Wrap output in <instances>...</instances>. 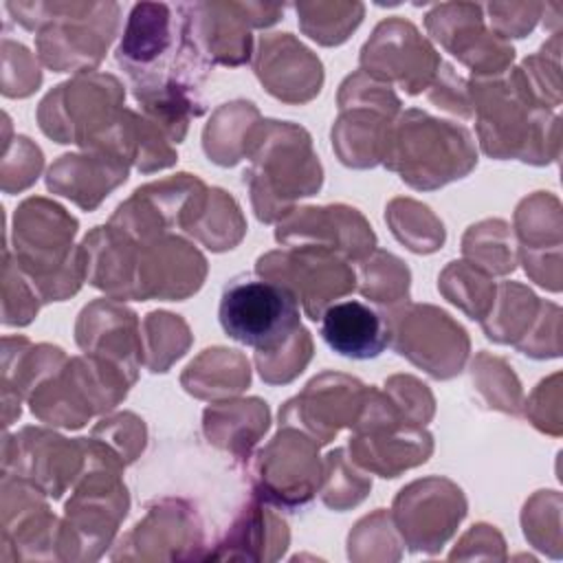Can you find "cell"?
I'll use <instances>...</instances> for the list:
<instances>
[{
	"label": "cell",
	"instance_id": "1",
	"mask_svg": "<svg viewBox=\"0 0 563 563\" xmlns=\"http://www.w3.org/2000/svg\"><path fill=\"white\" fill-rule=\"evenodd\" d=\"M117 62L150 121L178 143L187 121L205 112L200 88L213 66L196 37L189 4H134Z\"/></svg>",
	"mask_w": 563,
	"mask_h": 563
},
{
	"label": "cell",
	"instance_id": "2",
	"mask_svg": "<svg viewBox=\"0 0 563 563\" xmlns=\"http://www.w3.org/2000/svg\"><path fill=\"white\" fill-rule=\"evenodd\" d=\"M75 231L77 220L44 198H29L15 209V266L42 301L66 299L86 277L81 249L70 251Z\"/></svg>",
	"mask_w": 563,
	"mask_h": 563
},
{
	"label": "cell",
	"instance_id": "3",
	"mask_svg": "<svg viewBox=\"0 0 563 563\" xmlns=\"http://www.w3.org/2000/svg\"><path fill=\"white\" fill-rule=\"evenodd\" d=\"M249 156L253 167L244 172V183L262 222L288 216L295 198L312 196L321 187V165L303 128L262 121Z\"/></svg>",
	"mask_w": 563,
	"mask_h": 563
},
{
	"label": "cell",
	"instance_id": "4",
	"mask_svg": "<svg viewBox=\"0 0 563 563\" xmlns=\"http://www.w3.org/2000/svg\"><path fill=\"white\" fill-rule=\"evenodd\" d=\"M383 163L411 187L435 189L466 176L477 158L464 128L409 110L389 125Z\"/></svg>",
	"mask_w": 563,
	"mask_h": 563
},
{
	"label": "cell",
	"instance_id": "5",
	"mask_svg": "<svg viewBox=\"0 0 563 563\" xmlns=\"http://www.w3.org/2000/svg\"><path fill=\"white\" fill-rule=\"evenodd\" d=\"M218 319L224 334L260 354L282 347L299 328V301L271 279L235 277L220 297Z\"/></svg>",
	"mask_w": 563,
	"mask_h": 563
},
{
	"label": "cell",
	"instance_id": "6",
	"mask_svg": "<svg viewBox=\"0 0 563 563\" xmlns=\"http://www.w3.org/2000/svg\"><path fill=\"white\" fill-rule=\"evenodd\" d=\"M471 92L477 110L479 141L488 156H519L537 165L548 163V156L539 147L548 114L539 110L526 117V103L532 99V92L521 86V75H512L508 81H484L477 77L473 79Z\"/></svg>",
	"mask_w": 563,
	"mask_h": 563
},
{
	"label": "cell",
	"instance_id": "7",
	"mask_svg": "<svg viewBox=\"0 0 563 563\" xmlns=\"http://www.w3.org/2000/svg\"><path fill=\"white\" fill-rule=\"evenodd\" d=\"M123 92L114 77H77L51 90L40 103L37 119L46 136L57 143H79L97 150L121 117Z\"/></svg>",
	"mask_w": 563,
	"mask_h": 563
},
{
	"label": "cell",
	"instance_id": "8",
	"mask_svg": "<svg viewBox=\"0 0 563 563\" xmlns=\"http://www.w3.org/2000/svg\"><path fill=\"white\" fill-rule=\"evenodd\" d=\"M354 427L352 457L380 477H396L400 471L422 464L433 449L431 435L413 422H402L396 402L385 400L376 389H369Z\"/></svg>",
	"mask_w": 563,
	"mask_h": 563
},
{
	"label": "cell",
	"instance_id": "9",
	"mask_svg": "<svg viewBox=\"0 0 563 563\" xmlns=\"http://www.w3.org/2000/svg\"><path fill=\"white\" fill-rule=\"evenodd\" d=\"M257 275L286 286L306 314L319 321L330 301L354 290V271L336 255L314 246H292L284 253H266L257 260Z\"/></svg>",
	"mask_w": 563,
	"mask_h": 563
},
{
	"label": "cell",
	"instance_id": "10",
	"mask_svg": "<svg viewBox=\"0 0 563 563\" xmlns=\"http://www.w3.org/2000/svg\"><path fill=\"white\" fill-rule=\"evenodd\" d=\"M117 4H101V11L92 18L90 13L97 11V4H48L53 18H31L24 22L26 29H40L37 35V53L40 59L57 70H81L95 66L106 46L110 44L117 26H103L88 31V26L99 24L101 20L110 18Z\"/></svg>",
	"mask_w": 563,
	"mask_h": 563
},
{
	"label": "cell",
	"instance_id": "11",
	"mask_svg": "<svg viewBox=\"0 0 563 563\" xmlns=\"http://www.w3.org/2000/svg\"><path fill=\"white\" fill-rule=\"evenodd\" d=\"M321 479L319 453L312 438L284 427L273 442L257 453L255 490L262 499L297 508L306 506Z\"/></svg>",
	"mask_w": 563,
	"mask_h": 563
},
{
	"label": "cell",
	"instance_id": "12",
	"mask_svg": "<svg viewBox=\"0 0 563 563\" xmlns=\"http://www.w3.org/2000/svg\"><path fill=\"white\" fill-rule=\"evenodd\" d=\"M369 389L356 378L325 372L312 378L306 389L279 411L282 427L301 422L314 442H330L341 427H354Z\"/></svg>",
	"mask_w": 563,
	"mask_h": 563
},
{
	"label": "cell",
	"instance_id": "13",
	"mask_svg": "<svg viewBox=\"0 0 563 563\" xmlns=\"http://www.w3.org/2000/svg\"><path fill=\"white\" fill-rule=\"evenodd\" d=\"M288 246H314L352 260H365L376 249V235L365 218L350 207L292 209L275 231Z\"/></svg>",
	"mask_w": 563,
	"mask_h": 563
},
{
	"label": "cell",
	"instance_id": "14",
	"mask_svg": "<svg viewBox=\"0 0 563 563\" xmlns=\"http://www.w3.org/2000/svg\"><path fill=\"white\" fill-rule=\"evenodd\" d=\"M407 490L424 506V510L407 499L396 497V521L409 550L438 552L453 534L466 512L462 490L446 479H424L407 486Z\"/></svg>",
	"mask_w": 563,
	"mask_h": 563
},
{
	"label": "cell",
	"instance_id": "15",
	"mask_svg": "<svg viewBox=\"0 0 563 563\" xmlns=\"http://www.w3.org/2000/svg\"><path fill=\"white\" fill-rule=\"evenodd\" d=\"M374 35L396 53L365 44L361 51L363 73L385 81L394 79L409 95L422 92L440 68V59L429 42L420 37L413 24L402 20H387L378 24Z\"/></svg>",
	"mask_w": 563,
	"mask_h": 563
},
{
	"label": "cell",
	"instance_id": "16",
	"mask_svg": "<svg viewBox=\"0 0 563 563\" xmlns=\"http://www.w3.org/2000/svg\"><path fill=\"white\" fill-rule=\"evenodd\" d=\"M205 257L185 240L161 235L141 244L136 299H185L202 286Z\"/></svg>",
	"mask_w": 563,
	"mask_h": 563
},
{
	"label": "cell",
	"instance_id": "17",
	"mask_svg": "<svg viewBox=\"0 0 563 563\" xmlns=\"http://www.w3.org/2000/svg\"><path fill=\"white\" fill-rule=\"evenodd\" d=\"M77 343L86 354L117 363L136 380L141 336L132 310L106 299L86 306L77 321Z\"/></svg>",
	"mask_w": 563,
	"mask_h": 563
},
{
	"label": "cell",
	"instance_id": "18",
	"mask_svg": "<svg viewBox=\"0 0 563 563\" xmlns=\"http://www.w3.org/2000/svg\"><path fill=\"white\" fill-rule=\"evenodd\" d=\"M321 339L332 352L352 361L376 358L389 345V323L358 299L330 303L319 317Z\"/></svg>",
	"mask_w": 563,
	"mask_h": 563
},
{
	"label": "cell",
	"instance_id": "19",
	"mask_svg": "<svg viewBox=\"0 0 563 563\" xmlns=\"http://www.w3.org/2000/svg\"><path fill=\"white\" fill-rule=\"evenodd\" d=\"M128 178V163L103 152L86 156L66 154L51 169L46 185L51 191L62 194L77 202L81 209H95L110 189Z\"/></svg>",
	"mask_w": 563,
	"mask_h": 563
},
{
	"label": "cell",
	"instance_id": "20",
	"mask_svg": "<svg viewBox=\"0 0 563 563\" xmlns=\"http://www.w3.org/2000/svg\"><path fill=\"white\" fill-rule=\"evenodd\" d=\"M391 114L383 110H361L341 114L332 128V145L350 167H374L383 161Z\"/></svg>",
	"mask_w": 563,
	"mask_h": 563
},
{
	"label": "cell",
	"instance_id": "21",
	"mask_svg": "<svg viewBox=\"0 0 563 563\" xmlns=\"http://www.w3.org/2000/svg\"><path fill=\"white\" fill-rule=\"evenodd\" d=\"M409 271L407 266L385 251H374L361 262V292L376 303L391 306L407 299Z\"/></svg>",
	"mask_w": 563,
	"mask_h": 563
},
{
	"label": "cell",
	"instance_id": "22",
	"mask_svg": "<svg viewBox=\"0 0 563 563\" xmlns=\"http://www.w3.org/2000/svg\"><path fill=\"white\" fill-rule=\"evenodd\" d=\"M312 356V341L306 328H299L282 347L260 354L255 352V365L266 383L279 385L292 380L303 372Z\"/></svg>",
	"mask_w": 563,
	"mask_h": 563
},
{
	"label": "cell",
	"instance_id": "23",
	"mask_svg": "<svg viewBox=\"0 0 563 563\" xmlns=\"http://www.w3.org/2000/svg\"><path fill=\"white\" fill-rule=\"evenodd\" d=\"M372 482L352 471L345 460V451L336 449L325 457V484L321 488V499L334 510H345L356 506L369 490Z\"/></svg>",
	"mask_w": 563,
	"mask_h": 563
}]
</instances>
